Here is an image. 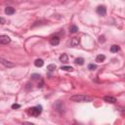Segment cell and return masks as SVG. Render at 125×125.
Masks as SVG:
<instances>
[{"instance_id":"cell-1","label":"cell","mask_w":125,"mask_h":125,"mask_svg":"<svg viewBox=\"0 0 125 125\" xmlns=\"http://www.w3.org/2000/svg\"><path fill=\"white\" fill-rule=\"evenodd\" d=\"M70 101L75 103H82V102H91L92 99L85 95H73L70 97Z\"/></svg>"},{"instance_id":"cell-2","label":"cell","mask_w":125,"mask_h":125,"mask_svg":"<svg viewBox=\"0 0 125 125\" xmlns=\"http://www.w3.org/2000/svg\"><path fill=\"white\" fill-rule=\"evenodd\" d=\"M27 112L31 116H38L42 112V106L41 105H36V106L30 107V108H28Z\"/></svg>"},{"instance_id":"cell-3","label":"cell","mask_w":125,"mask_h":125,"mask_svg":"<svg viewBox=\"0 0 125 125\" xmlns=\"http://www.w3.org/2000/svg\"><path fill=\"white\" fill-rule=\"evenodd\" d=\"M0 63L3 64V65L6 66V67H13V66L15 65V63H13L12 62H9V61L3 59L2 57H0Z\"/></svg>"},{"instance_id":"cell-4","label":"cell","mask_w":125,"mask_h":125,"mask_svg":"<svg viewBox=\"0 0 125 125\" xmlns=\"http://www.w3.org/2000/svg\"><path fill=\"white\" fill-rule=\"evenodd\" d=\"M11 42V39L7 35H0V43L1 44H8Z\"/></svg>"},{"instance_id":"cell-5","label":"cell","mask_w":125,"mask_h":125,"mask_svg":"<svg viewBox=\"0 0 125 125\" xmlns=\"http://www.w3.org/2000/svg\"><path fill=\"white\" fill-rule=\"evenodd\" d=\"M97 13L100 15V16H104L106 14V8L104 6H99L97 8Z\"/></svg>"},{"instance_id":"cell-6","label":"cell","mask_w":125,"mask_h":125,"mask_svg":"<svg viewBox=\"0 0 125 125\" xmlns=\"http://www.w3.org/2000/svg\"><path fill=\"white\" fill-rule=\"evenodd\" d=\"M50 43H51V45H53V46L59 45V44H60V37H59V36H53V37H51Z\"/></svg>"},{"instance_id":"cell-7","label":"cell","mask_w":125,"mask_h":125,"mask_svg":"<svg viewBox=\"0 0 125 125\" xmlns=\"http://www.w3.org/2000/svg\"><path fill=\"white\" fill-rule=\"evenodd\" d=\"M104 102L110 103V104H114V103L116 102V99H115L114 97H110V96H105V97H104Z\"/></svg>"},{"instance_id":"cell-8","label":"cell","mask_w":125,"mask_h":125,"mask_svg":"<svg viewBox=\"0 0 125 125\" xmlns=\"http://www.w3.org/2000/svg\"><path fill=\"white\" fill-rule=\"evenodd\" d=\"M79 43H80V40H79L78 38H75V37L72 38L71 41H70V45H71L72 47H76V46H78Z\"/></svg>"},{"instance_id":"cell-9","label":"cell","mask_w":125,"mask_h":125,"mask_svg":"<svg viewBox=\"0 0 125 125\" xmlns=\"http://www.w3.org/2000/svg\"><path fill=\"white\" fill-rule=\"evenodd\" d=\"M34 64H35V66H37V67H41V66H43V64H44V61H43L42 59H37V60L34 61Z\"/></svg>"},{"instance_id":"cell-10","label":"cell","mask_w":125,"mask_h":125,"mask_svg":"<svg viewBox=\"0 0 125 125\" xmlns=\"http://www.w3.org/2000/svg\"><path fill=\"white\" fill-rule=\"evenodd\" d=\"M15 13V9L13 7H6L5 8V14L6 15H13Z\"/></svg>"},{"instance_id":"cell-11","label":"cell","mask_w":125,"mask_h":125,"mask_svg":"<svg viewBox=\"0 0 125 125\" xmlns=\"http://www.w3.org/2000/svg\"><path fill=\"white\" fill-rule=\"evenodd\" d=\"M60 61H61L62 62H68V57H67V55H66V54H62V55L60 56Z\"/></svg>"},{"instance_id":"cell-12","label":"cell","mask_w":125,"mask_h":125,"mask_svg":"<svg viewBox=\"0 0 125 125\" xmlns=\"http://www.w3.org/2000/svg\"><path fill=\"white\" fill-rule=\"evenodd\" d=\"M104 60H105V56H104V55L100 54V55H98V56L96 57V62H104Z\"/></svg>"},{"instance_id":"cell-13","label":"cell","mask_w":125,"mask_h":125,"mask_svg":"<svg viewBox=\"0 0 125 125\" xmlns=\"http://www.w3.org/2000/svg\"><path fill=\"white\" fill-rule=\"evenodd\" d=\"M77 31H78V27H77L76 25L73 24V25H71V26L69 27V32H70V33H76Z\"/></svg>"},{"instance_id":"cell-14","label":"cell","mask_w":125,"mask_h":125,"mask_svg":"<svg viewBox=\"0 0 125 125\" xmlns=\"http://www.w3.org/2000/svg\"><path fill=\"white\" fill-rule=\"evenodd\" d=\"M74 62H75L76 64H79V65H82V64L84 63V59H83V58H77V59H75V61H74Z\"/></svg>"},{"instance_id":"cell-15","label":"cell","mask_w":125,"mask_h":125,"mask_svg":"<svg viewBox=\"0 0 125 125\" xmlns=\"http://www.w3.org/2000/svg\"><path fill=\"white\" fill-rule=\"evenodd\" d=\"M119 46L118 45H112L111 47H110V51L112 52V53H116V52H118L119 51Z\"/></svg>"},{"instance_id":"cell-16","label":"cell","mask_w":125,"mask_h":125,"mask_svg":"<svg viewBox=\"0 0 125 125\" xmlns=\"http://www.w3.org/2000/svg\"><path fill=\"white\" fill-rule=\"evenodd\" d=\"M62 70H65V71H72L73 70V67L72 66H68V65H63L61 67Z\"/></svg>"},{"instance_id":"cell-17","label":"cell","mask_w":125,"mask_h":125,"mask_svg":"<svg viewBox=\"0 0 125 125\" xmlns=\"http://www.w3.org/2000/svg\"><path fill=\"white\" fill-rule=\"evenodd\" d=\"M47 69H48L49 71H54V70L56 69V65H55V64H49V65L47 66Z\"/></svg>"},{"instance_id":"cell-18","label":"cell","mask_w":125,"mask_h":125,"mask_svg":"<svg viewBox=\"0 0 125 125\" xmlns=\"http://www.w3.org/2000/svg\"><path fill=\"white\" fill-rule=\"evenodd\" d=\"M88 68H89L90 70H94V69L97 68V65L94 64V63H90V64H88Z\"/></svg>"},{"instance_id":"cell-19","label":"cell","mask_w":125,"mask_h":125,"mask_svg":"<svg viewBox=\"0 0 125 125\" xmlns=\"http://www.w3.org/2000/svg\"><path fill=\"white\" fill-rule=\"evenodd\" d=\"M31 78L32 79H37V78H40V75L39 74H32L31 75Z\"/></svg>"},{"instance_id":"cell-20","label":"cell","mask_w":125,"mask_h":125,"mask_svg":"<svg viewBox=\"0 0 125 125\" xmlns=\"http://www.w3.org/2000/svg\"><path fill=\"white\" fill-rule=\"evenodd\" d=\"M19 107H21V105L20 104H12V108H19Z\"/></svg>"},{"instance_id":"cell-21","label":"cell","mask_w":125,"mask_h":125,"mask_svg":"<svg viewBox=\"0 0 125 125\" xmlns=\"http://www.w3.org/2000/svg\"><path fill=\"white\" fill-rule=\"evenodd\" d=\"M5 21H5V19H4V18H0V24H4V23H5Z\"/></svg>"},{"instance_id":"cell-22","label":"cell","mask_w":125,"mask_h":125,"mask_svg":"<svg viewBox=\"0 0 125 125\" xmlns=\"http://www.w3.org/2000/svg\"><path fill=\"white\" fill-rule=\"evenodd\" d=\"M99 41H100V42H104V36H103V37L101 36V37L99 38Z\"/></svg>"}]
</instances>
